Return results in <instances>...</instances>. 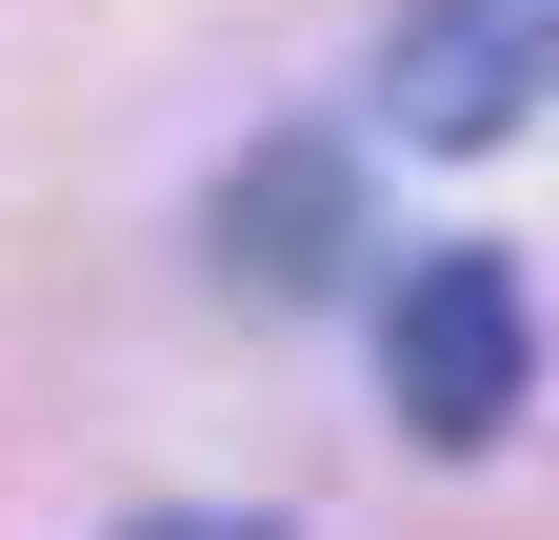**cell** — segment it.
I'll return each mask as SVG.
<instances>
[{
    "mask_svg": "<svg viewBox=\"0 0 559 540\" xmlns=\"http://www.w3.org/2000/svg\"><path fill=\"white\" fill-rule=\"evenodd\" d=\"M380 400H400V441L419 460H479L539 400V301H520V260H479V240H440V260H400V301H380Z\"/></svg>",
    "mask_w": 559,
    "mask_h": 540,
    "instance_id": "cell-1",
    "label": "cell"
},
{
    "mask_svg": "<svg viewBox=\"0 0 559 540\" xmlns=\"http://www.w3.org/2000/svg\"><path fill=\"white\" fill-rule=\"evenodd\" d=\"M539 101H559V0H400L380 21V120L400 141L479 161V141H520Z\"/></svg>",
    "mask_w": 559,
    "mask_h": 540,
    "instance_id": "cell-2",
    "label": "cell"
},
{
    "mask_svg": "<svg viewBox=\"0 0 559 540\" xmlns=\"http://www.w3.org/2000/svg\"><path fill=\"white\" fill-rule=\"evenodd\" d=\"M340 240H360V161H340V120H280V141L221 180V281L240 301H320Z\"/></svg>",
    "mask_w": 559,
    "mask_h": 540,
    "instance_id": "cell-3",
    "label": "cell"
},
{
    "mask_svg": "<svg viewBox=\"0 0 559 540\" xmlns=\"http://www.w3.org/2000/svg\"><path fill=\"white\" fill-rule=\"evenodd\" d=\"M120 540H280V520H221V501H200V520H120Z\"/></svg>",
    "mask_w": 559,
    "mask_h": 540,
    "instance_id": "cell-4",
    "label": "cell"
}]
</instances>
